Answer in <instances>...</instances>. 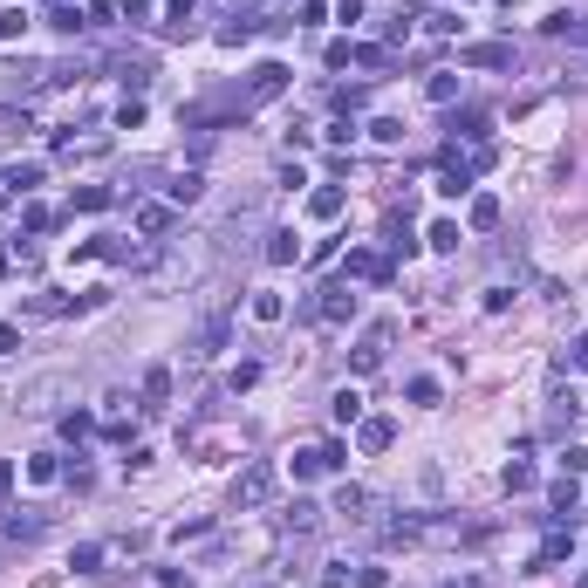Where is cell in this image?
I'll list each match as a JSON object with an SVG mask.
<instances>
[{
	"instance_id": "8fae6325",
	"label": "cell",
	"mask_w": 588,
	"mask_h": 588,
	"mask_svg": "<svg viewBox=\"0 0 588 588\" xmlns=\"http://www.w3.org/2000/svg\"><path fill=\"white\" fill-rule=\"evenodd\" d=\"M137 233H144V240H157V233H172V205H137Z\"/></svg>"
},
{
	"instance_id": "f546056e",
	"label": "cell",
	"mask_w": 588,
	"mask_h": 588,
	"mask_svg": "<svg viewBox=\"0 0 588 588\" xmlns=\"http://www.w3.org/2000/svg\"><path fill=\"white\" fill-rule=\"evenodd\" d=\"M452 130H459V137H472V144H486V117H479V110H465V117H452Z\"/></svg>"
},
{
	"instance_id": "74e56055",
	"label": "cell",
	"mask_w": 588,
	"mask_h": 588,
	"mask_svg": "<svg viewBox=\"0 0 588 588\" xmlns=\"http://www.w3.org/2000/svg\"><path fill=\"white\" fill-rule=\"evenodd\" d=\"M410 404H438V377H410Z\"/></svg>"
},
{
	"instance_id": "5bb4252c",
	"label": "cell",
	"mask_w": 588,
	"mask_h": 588,
	"mask_svg": "<svg viewBox=\"0 0 588 588\" xmlns=\"http://www.w3.org/2000/svg\"><path fill=\"white\" fill-rule=\"evenodd\" d=\"M384 349H390V329H370V335H363V349H356V370H377Z\"/></svg>"
},
{
	"instance_id": "5b68a950",
	"label": "cell",
	"mask_w": 588,
	"mask_h": 588,
	"mask_svg": "<svg viewBox=\"0 0 588 588\" xmlns=\"http://www.w3.org/2000/svg\"><path fill=\"white\" fill-rule=\"evenodd\" d=\"M465 69H513V49L507 42H472V49H459Z\"/></svg>"
},
{
	"instance_id": "d4e9b609",
	"label": "cell",
	"mask_w": 588,
	"mask_h": 588,
	"mask_svg": "<svg viewBox=\"0 0 588 588\" xmlns=\"http://www.w3.org/2000/svg\"><path fill=\"white\" fill-rule=\"evenodd\" d=\"M0 185H14V192H34V185H42V164H14V172H0Z\"/></svg>"
},
{
	"instance_id": "3957f363",
	"label": "cell",
	"mask_w": 588,
	"mask_h": 588,
	"mask_svg": "<svg viewBox=\"0 0 588 588\" xmlns=\"http://www.w3.org/2000/svg\"><path fill=\"white\" fill-rule=\"evenodd\" d=\"M281 89H287V69H281V62H260L254 82H247V96H240V110H260V103H274Z\"/></svg>"
},
{
	"instance_id": "d590c367",
	"label": "cell",
	"mask_w": 588,
	"mask_h": 588,
	"mask_svg": "<svg viewBox=\"0 0 588 588\" xmlns=\"http://www.w3.org/2000/svg\"><path fill=\"white\" fill-rule=\"evenodd\" d=\"M205 534H212V520H179V527H172V540H179V547H185V540H205Z\"/></svg>"
},
{
	"instance_id": "9c48e42d",
	"label": "cell",
	"mask_w": 588,
	"mask_h": 588,
	"mask_svg": "<svg viewBox=\"0 0 588 588\" xmlns=\"http://www.w3.org/2000/svg\"><path fill=\"white\" fill-rule=\"evenodd\" d=\"M390 438H397V424H390V417H363L356 445H363V452H390Z\"/></svg>"
},
{
	"instance_id": "cb8c5ba5",
	"label": "cell",
	"mask_w": 588,
	"mask_h": 588,
	"mask_svg": "<svg viewBox=\"0 0 588 588\" xmlns=\"http://www.w3.org/2000/svg\"><path fill=\"white\" fill-rule=\"evenodd\" d=\"M199 192H205V179H199V172H179V179H172V205H192Z\"/></svg>"
},
{
	"instance_id": "f35d334b",
	"label": "cell",
	"mask_w": 588,
	"mask_h": 588,
	"mask_svg": "<svg viewBox=\"0 0 588 588\" xmlns=\"http://www.w3.org/2000/svg\"><path fill=\"white\" fill-rule=\"evenodd\" d=\"M527 486H534V465L513 459V465H507V493H527Z\"/></svg>"
},
{
	"instance_id": "e575fe53",
	"label": "cell",
	"mask_w": 588,
	"mask_h": 588,
	"mask_svg": "<svg viewBox=\"0 0 588 588\" xmlns=\"http://www.w3.org/2000/svg\"><path fill=\"white\" fill-rule=\"evenodd\" d=\"M315 472H329V465H322V445H315V452H294V479H315Z\"/></svg>"
},
{
	"instance_id": "836d02e7",
	"label": "cell",
	"mask_w": 588,
	"mask_h": 588,
	"mask_svg": "<svg viewBox=\"0 0 588 588\" xmlns=\"http://www.w3.org/2000/svg\"><path fill=\"white\" fill-rule=\"evenodd\" d=\"M247 34H254V21H247V14H233V21L219 27V42H226V49H240V42H247Z\"/></svg>"
},
{
	"instance_id": "8d00e7d4",
	"label": "cell",
	"mask_w": 588,
	"mask_h": 588,
	"mask_svg": "<svg viewBox=\"0 0 588 588\" xmlns=\"http://www.w3.org/2000/svg\"><path fill=\"white\" fill-rule=\"evenodd\" d=\"M62 431H69V438H89V431H96V417H89V410H69V417H62Z\"/></svg>"
},
{
	"instance_id": "7402d4cb",
	"label": "cell",
	"mask_w": 588,
	"mask_h": 588,
	"mask_svg": "<svg viewBox=\"0 0 588 588\" xmlns=\"http://www.w3.org/2000/svg\"><path fill=\"white\" fill-rule=\"evenodd\" d=\"M547 500H554V513H561V520L582 507V500H575V472H568V479H554V486H547Z\"/></svg>"
},
{
	"instance_id": "ffe728a7",
	"label": "cell",
	"mask_w": 588,
	"mask_h": 588,
	"mask_svg": "<svg viewBox=\"0 0 588 588\" xmlns=\"http://www.w3.org/2000/svg\"><path fill=\"white\" fill-rule=\"evenodd\" d=\"M308 212H315V219H335V212H342V192H335V185L308 192Z\"/></svg>"
},
{
	"instance_id": "f907efd6",
	"label": "cell",
	"mask_w": 588,
	"mask_h": 588,
	"mask_svg": "<svg viewBox=\"0 0 588 588\" xmlns=\"http://www.w3.org/2000/svg\"><path fill=\"white\" fill-rule=\"evenodd\" d=\"M7 274H14V254H0V281H7Z\"/></svg>"
},
{
	"instance_id": "484cf974",
	"label": "cell",
	"mask_w": 588,
	"mask_h": 588,
	"mask_svg": "<svg viewBox=\"0 0 588 588\" xmlns=\"http://www.w3.org/2000/svg\"><path fill=\"white\" fill-rule=\"evenodd\" d=\"M575 390H554V397H547V424H568V417H575Z\"/></svg>"
},
{
	"instance_id": "d6986e66",
	"label": "cell",
	"mask_w": 588,
	"mask_h": 588,
	"mask_svg": "<svg viewBox=\"0 0 588 588\" xmlns=\"http://www.w3.org/2000/svg\"><path fill=\"white\" fill-rule=\"evenodd\" d=\"M294 254H302V240H294V233H267V260H274V267H287Z\"/></svg>"
},
{
	"instance_id": "ba28073f",
	"label": "cell",
	"mask_w": 588,
	"mask_h": 588,
	"mask_svg": "<svg viewBox=\"0 0 588 588\" xmlns=\"http://www.w3.org/2000/svg\"><path fill=\"white\" fill-rule=\"evenodd\" d=\"M281 527L287 534H315V527H322V507H315V500H294V507L281 513Z\"/></svg>"
},
{
	"instance_id": "44dd1931",
	"label": "cell",
	"mask_w": 588,
	"mask_h": 588,
	"mask_svg": "<svg viewBox=\"0 0 588 588\" xmlns=\"http://www.w3.org/2000/svg\"><path fill=\"white\" fill-rule=\"evenodd\" d=\"M472 226H479V233L500 226V199H493V192H479V199H472Z\"/></svg>"
},
{
	"instance_id": "9a60e30c",
	"label": "cell",
	"mask_w": 588,
	"mask_h": 588,
	"mask_svg": "<svg viewBox=\"0 0 588 588\" xmlns=\"http://www.w3.org/2000/svg\"><path fill=\"white\" fill-rule=\"evenodd\" d=\"M164 397H172V370L157 363L151 377H144V410H164Z\"/></svg>"
},
{
	"instance_id": "f1b7e54d",
	"label": "cell",
	"mask_w": 588,
	"mask_h": 588,
	"mask_svg": "<svg viewBox=\"0 0 588 588\" xmlns=\"http://www.w3.org/2000/svg\"><path fill=\"white\" fill-rule=\"evenodd\" d=\"M117 76H124L130 89H144V82H151V62H144V55H137V62H130V55H124V62H117Z\"/></svg>"
},
{
	"instance_id": "b9f144b4",
	"label": "cell",
	"mask_w": 588,
	"mask_h": 588,
	"mask_svg": "<svg viewBox=\"0 0 588 588\" xmlns=\"http://www.w3.org/2000/svg\"><path fill=\"white\" fill-rule=\"evenodd\" d=\"M568 363H575V370H588V335H575V342L561 349V370H568Z\"/></svg>"
},
{
	"instance_id": "c3c4849f",
	"label": "cell",
	"mask_w": 588,
	"mask_h": 588,
	"mask_svg": "<svg viewBox=\"0 0 588 588\" xmlns=\"http://www.w3.org/2000/svg\"><path fill=\"white\" fill-rule=\"evenodd\" d=\"M14 342H21V329H14V322H0V356H7Z\"/></svg>"
},
{
	"instance_id": "7c38bea8",
	"label": "cell",
	"mask_w": 588,
	"mask_h": 588,
	"mask_svg": "<svg viewBox=\"0 0 588 588\" xmlns=\"http://www.w3.org/2000/svg\"><path fill=\"white\" fill-rule=\"evenodd\" d=\"M247 315H254V322H267V329H274V322H281V315H287V302H281V294H274V287H260L254 302H247Z\"/></svg>"
},
{
	"instance_id": "4dcf8cb0",
	"label": "cell",
	"mask_w": 588,
	"mask_h": 588,
	"mask_svg": "<svg viewBox=\"0 0 588 588\" xmlns=\"http://www.w3.org/2000/svg\"><path fill=\"white\" fill-rule=\"evenodd\" d=\"M370 137H377V144H404V117H377Z\"/></svg>"
},
{
	"instance_id": "e0dca14e",
	"label": "cell",
	"mask_w": 588,
	"mask_h": 588,
	"mask_svg": "<svg viewBox=\"0 0 588 588\" xmlns=\"http://www.w3.org/2000/svg\"><path fill=\"white\" fill-rule=\"evenodd\" d=\"M192 21H199V0H172V7H164V27H172V34H192Z\"/></svg>"
},
{
	"instance_id": "7a4b0ae2",
	"label": "cell",
	"mask_w": 588,
	"mask_h": 588,
	"mask_svg": "<svg viewBox=\"0 0 588 588\" xmlns=\"http://www.w3.org/2000/svg\"><path fill=\"white\" fill-rule=\"evenodd\" d=\"M267 500H274V465H247V472L233 479V507L254 513V507H267Z\"/></svg>"
},
{
	"instance_id": "bcb514c9",
	"label": "cell",
	"mask_w": 588,
	"mask_h": 588,
	"mask_svg": "<svg viewBox=\"0 0 588 588\" xmlns=\"http://www.w3.org/2000/svg\"><path fill=\"white\" fill-rule=\"evenodd\" d=\"M561 465H568V472H588V445H568V452H561Z\"/></svg>"
},
{
	"instance_id": "ac0fdd59",
	"label": "cell",
	"mask_w": 588,
	"mask_h": 588,
	"mask_svg": "<svg viewBox=\"0 0 588 588\" xmlns=\"http://www.w3.org/2000/svg\"><path fill=\"white\" fill-rule=\"evenodd\" d=\"M424 240H431L438 254H459V219H431V233H424Z\"/></svg>"
},
{
	"instance_id": "1f68e13d",
	"label": "cell",
	"mask_w": 588,
	"mask_h": 588,
	"mask_svg": "<svg viewBox=\"0 0 588 588\" xmlns=\"http://www.w3.org/2000/svg\"><path fill=\"white\" fill-rule=\"evenodd\" d=\"M69 205H76V212H103V205H110V192H103V185H82Z\"/></svg>"
},
{
	"instance_id": "277c9868",
	"label": "cell",
	"mask_w": 588,
	"mask_h": 588,
	"mask_svg": "<svg viewBox=\"0 0 588 588\" xmlns=\"http://www.w3.org/2000/svg\"><path fill=\"white\" fill-rule=\"evenodd\" d=\"M62 397H76V377H34L21 390V410H55Z\"/></svg>"
},
{
	"instance_id": "f6af8a7d",
	"label": "cell",
	"mask_w": 588,
	"mask_h": 588,
	"mask_svg": "<svg viewBox=\"0 0 588 588\" xmlns=\"http://www.w3.org/2000/svg\"><path fill=\"white\" fill-rule=\"evenodd\" d=\"M335 110L349 117V110H363V82H349V89H335Z\"/></svg>"
},
{
	"instance_id": "8992f818",
	"label": "cell",
	"mask_w": 588,
	"mask_h": 588,
	"mask_svg": "<svg viewBox=\"0 0 588 588\" xmlns=\"http://www.w3.org/2000/svg\"><path fill=\"white\" fill-rule=\"evenodd\" d=\"M342 274H349V281H390V260L377 254V247H356V254H349V267H342Z\"/></svg>"
},
{
	"instance_id": "2e32d148",
	"label": "cell",
	"mask_w": 588,
	"mask_h": 588,
	"mask_svg": "<svg viewBox=\"0 0 588 588\" xmlns=\"http://www.w3.org/2000/svg\"><path fill=\"white\" fill-rule=\"evenodd\" d=\"M322 588H363V568L356 561H329L322 568Z\"/></svg>"
},
{
	"instance_id": "7dc6e473",
	"label": "cell",
	"mask_w": 588,
	"mask_h": 588,
	"mask_svg": "<svg viewBox=\"0 0 588 588\" xmlns=\"http://www.w3.org/2000/svg\"><path fill=\"white\" fill-rule=\"evenodd\" d=\"M157 588H192V575H179V568H157Z\"/></svg>"
},
{
	"instance_id": "603a6c76",
	"label": "cell",
	"mask_w": 588,
	"mask_h": 588,
	"mask_svg": "<svg viewBox=\"0 0 588 588\" xmlns=\"http://www.w3.org/2000/svg\"><path fill=\"white\" fill-rule=\"evenodd\" d=\"M103 554H110V547H96V540H89V547H76V554H69V568H76V575H103Z\"/></svg>"
},
{
	"instance_id": "52a82bcc",
	"label": "cell",
	"mask_w": 588,
	"mask_h": 588,
	"mask_svg": "<svg viewBox=\"0 0 588 588\" xmlns=\"http://www.w3.org/2000/svg\"><path fill=\"white\" fill-rule=\"evenodd\" d=\"M329 513H342V520H370V513H377V500H370L363 486H342V493H335V507H329Z\"/></svg>"
},
{
	"instance_id": "816d5d0a",
	"label": "cell",
	"mask_w": 588,
	"mask_h": 588,
	"mask_svg": "<svg viewBox=\"0 0 588 588\" xmlns=\"http://www.w3.org/2000/svg\"><path fill=\"white\" fill-rule=\"evenodd\" d=\"M0 212H7V192H0Z\"/></svg>"
},
{
	"instance_id": "83f0119b",
	"label": "cell",
	"mask_w": 588,
	"mask_h": 588,
	"mask_svg": "<svg viewBox=\"0 0 588 588\" xmlns=\"http://www.w3.org/2000/svg\"><path fill=\"white\" fill-rule=\"evenodd\" d=\"M363 417V397L356 390H335V424H356Z\"/></svg>"
},
{
	"instance_id": "60d3db41",
	"label": "cell",
	"mask_w": 588,
	"mask_h": 588,
	"mask_svg": "<svg viewBox=\"0 0 588 588\" xmlns=\"http://www.w3.org/2000/svg\"><path fill=\"white\" fill-rule=\"evenodd\" d=\"M117 124H124V130H137V124H144V96H124V110H117Z\"/></svg>"
},
{
	"instance_id": "d6a6232c",
	"label": "cell",
	"mask_w": 588,
	"mask_h": 588,
	"mask_svg": "<svg viewBox=\"0 0 588 588\" xmlns=\"http://www.w3.org/2000/svg\"><path fill=\"white\" fill-rule=\"evenodd\" d=\"M55 472H62V465H55V459H49V452H34V459H27V479H34V486H49Z\"/></svg>"
},
{
	"instance_id": "681fc988",
	"label": "cell",
	"mask_w": 588,
	"mask_h": 588,
	"mask_svg": "<svg viewBox=\"0 0 588 588\" xmlns=\"http://www.w3.org/2000/svg\"><path fill=\"white\" fill-rule=\"evenodd\" d=\"M7 486H14V465H7V459H0V493H7Z\"/></svg>"
},
{
	"instance_id": "4fadbf2b",
	"label": "cell",
	"mask_w": 588,
	"mask_h": 588,
	"mask_svg": "<svg viewBox=\"0 0 588 588\" xmlns=\"http://www.w3.org/2000/svg\"><path fill=\"white\" fill-rule=\"evenodd\" d=\"M110 151V137H62V157L69 164H82V157H103Z\"/></svg>"
},
{
	"instance_id": "ee69618b",
	"label": "cell",
	"mask_w": 588,
	"mask_h": 588,
	"mask_svg": "<svg viewBox=\"0 0 588 588\" xmlns=\"http://www.w3.org/2000/svg\"><path fill=\"white\" fill-rule=\"evenodd\" d=\"M356 62V42H329V69H349Z\"/></svg>"
},
{
	"instance_id": "7bdbcfd3",
	"label": "cell",
	"mask_w": 588,
	"mask_h": 588,
	"mask_svg": "<svg viewBox=\"0 0 588 588\" xmlns=\"http://www.w3.org/2000/svg\"><path fill=\"white\" fill-rule=\"evenodd\" d=\"M21 27H27V14H21V7H7V14H0V42H14Z\"/></svg>"
},
{
	"instance_id": "6da1fadb",
	"label": "cell",
	"mask_w": 588,
	"mask_h": 588,
	"mask_svg": "<svg viewBox=\"0 0 588 588\" xmlns=\"http://www.w3.org/2000/svg\"><path fill=\"white\" fill-rule=\"evenodd\" d=\"M49 534V513L42 507H21V513H0V554L21 547V540H42Z\"/></svg>"
},
{
	"instance_id": "4316f807",
	"label": "cell",
	"mask_w": 588,
	"mask_h": 588,
	"mask_svg": "<svg viewBox=\"0 0 588 588\" xmlns=\"http://www.w3.org/2000/svg\"><path fill=\"white\" fill-rule=\"evenodd\" d=\"M424 96H431V103H452V96H459V76H452V69H438V76L424 82Z\"/></svg>"
},
{
	"instance_id": "ab89813d",
	"label": "cell",
	"mask_w": 588,
	"mask_h": 588,
	"mask_svg": "<svg viewBox=\"0 0 588 588\" xmlns=\"http://www.w3.org/2000/svg\"><path fill=\"white\" fill-rule=\"evenodd\" d=\"M49 27H62V34H76V27H89V21H82L76 7H55V14H49Z\"/></svg>"
},
{
	"instance_id": "30bf717a",
	"label": "cell",
	"mask_w": 588,
	"mask_h": 588,
	"mask_svg": "<svg viewBox=\"0 0 588 588\" xmlns=\"http://www.w3.org/2000/svg\"><path fill=\"white\" fill-rule=\"evenodd\" d=\"M356 315V294L349 287H322V322H349Z\"/></svg>"
}]
</instances>
